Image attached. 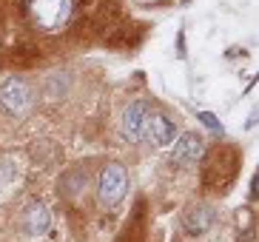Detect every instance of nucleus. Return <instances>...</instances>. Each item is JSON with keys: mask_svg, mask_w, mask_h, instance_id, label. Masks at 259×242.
Here are the masks:
<instances>
[{"mask_svg": "<svg viewBox=\"0 0 259 242\" xmlns=\"http://www.w3.org/2000/svg\"><path fill=\"white\" fill-rule=\"evenodd\" d=\"M29 17L43 31H60L74 17V0H29Z\"/></svg>", "mask_w": 259, "mask_h": 242, "instance_id": "1", "label": "nucleus"}, {"mask_svg": "<svg viewBox=\"0 0 259 242\" xmlns=\"http://www.w3.org/2000/svg\"><path fill=\"white\" fill-rule=\"evenodd\" d=\"M0 108L9 117H26L34 108V89L23 77H9L0 86Z\"/></svg>", "mask_w": 259, "mask_h": 242, "instance_id": "2", "label": "nucleus"}, {"mask_svg": "<svg viewBox=\"0 0 259 242\" xmlns=\"http://www.w3.org/2000/svg\"><path fill=\"white\" fill-rule=\"evenodd\" d=\"M148 103L137 100V103H131L125 111H122V134L128 137L131 143H140L143 140V126H145V114H148Z\"/></svg>", "mask_w": 259, "mask_h": 242, "instance_id": "6", "label": "nucleus"}, {"mask_svg": "<svg viewBox=\"0 0 259 242\" xmlns=\"http://www.w3.org/2000/svg\"><path fill=\"white\" fill-rule=\"evenodd\" d=\"M23 228H26V234L29 236H43L52 228V208L43 203H34L26 208L23 214Z\"/></svg>", "mask_w": 259, "mask_h": 242, "instance_id": "7", "label": "nucleus"}, {"mask_svg": "<svg viewBox=\"0 0 259 242\" xmlns=\"http://www.w3.org/2000/svg\"><path fill=\"white\" fill-rule=\"evenodd\" d=\"M174 140H177L174 120H171L165 111L148 108V114H145V126H143V140H140V143H148V145H154V148H165V145L174 143Z\"/></svg>", "mask_w": 259, "mask_h": 242, "instance_id": "4", "label": "nucleus"}, {"mask_svg": "<svg viewBox=\"0 0 259 242\" xmlns=\"http://www.w3.org/2000/svg\"><path fill=\"white\" fill-rule=\"evenodd\" d=\"M202 154H205V143H202V137L199 134H183V137H177V143H174V151H171V163L174 166H194V163H199L202 159Z\"/></svg>", "mask_w": 259, "mask_h": 242, "instance_id": "5", "label": "nucleus"}, {"mask_svg": "<svg viewBox=\"0 0 259 242\" xmlns=\"http://www.w3.org/2000/svg\"><path fill=\"white\" fill-rule=\"evenodd\" d=\"M213 225V208L211 205H205V203H199V205H194V208H188L185 211V217H183V228L188 231V234H205L208 228Z\"/></svg>", "mask_w": 259, "mask_h": 242, "instance_id": "8", "label": "nucleus"}, {"mask_svg": "<svg viewBox=\"0 0 259 242\" xmlns=\"http://www.w3.org/2000/svg\"><path fill=\"white\" fill-rule=\"evenodd\" d=\"M128 194V171L120 163H108L100 174V185H97V197L103 208H117Z\"/></svg>", "mask_w": 259, "mask_h": 242, "instance_id": "3", "label": "nucleus"}]
</instances>
